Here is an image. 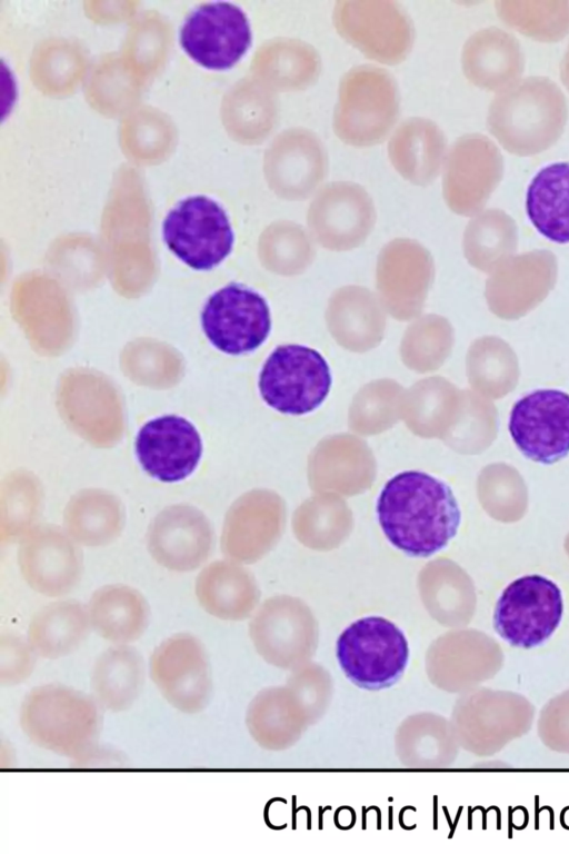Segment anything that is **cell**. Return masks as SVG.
Listing matches in <instances>:
<instances>
[{
    "label": "cell",
    "instance_id": "5b68a950",
    "mask_svg": "<svg viewBox=\"0 0 569 854\" xmlns=\"http://www.w3.org/2000/svg\"><path fill=\"white\" fill-rule=\"evenodd\" d=\"M399 113V95L386 70L361 66L341 79L333 128L349 145L371 146L382 141Z\"/></svg>",
    "mask_w": 569,
    "mask_h": 854
},
{
    "label": "cell",
    "instance_id": "4dcf8cb0",
    "mask_svg": "<svg viewBox=\"0 0 569 854\" xmlns=\"http://www.w3.org/2000/svg\"><path fill=\"white\" fill-rule=\"evenodd\" d=\"M500 20L516 31L540 42H557L569 34V0H499Z\"/></svg>",
    "mask_w": 569,
    "mask_h": 854
},
{
    "label": "cell",
    "instance_id": "cb8c5ba5",
    "mask_svg": "<svg viewBox=\"0 0 569 854\" xmlns=\"http://www.w3.org/2000/svg\"><path fill=\"white\" fill-rule=\"evenodd\" d=\"M144 678L141 654L131 645H112L100 653L92 665L91 694L102 709L121 713L138 699Z\"/></svg>",
    "mask_w": 569,
    "mask_h": 854
},
{
    "label": "cell",
    "instance_id": "8fae6325",
    "mask_svg": "<svg viewBox=\"0 0 569 854\" xmlns=\"http://www.w3.org/2000/svg\"><path fill=\"white\" fill-rule=\"evenodd\" d=\"M252 41L244 11L230 2H209L196 8L180 30V44L198 64L211 70L233 67Z\"/></svg>",
    "mask_w": 569,
    "mask_h": 854
},
{
    "label": "cell",
    "instance_id": "52a82bcc",
    "mask_svg": "<svg viewBox=\"0 0 569 854\" xmlns=\"http://www.w3.org/2000/svg\"><path fill=\"white\" fill-rule=\"evenodd\" d=\"M563 614L559 586L538 575L521 576L501 593L493 612L497 634L513 647L542 645L558 628Z\"/></svg>",
    "mask_w": 569,
    "mask_h": 854
},
{
    "label": "cell",
    "instance_id": "d4e9b609",
    "mask_svg": "<svg viewBox=\"0 0 569 854\" xmlns=\"http://www.w3.org/2000/svg\"><path fill=\"white\" fill-rule=\"evenodd\" d=\"M91 630L87 605L58 599L32 615L27 638L38 657L59 659L76 652Z\"/></svg>",
    "mask_w": 569,
    "mask_h": 854
},
{
    "label": "cell",
    "instance_id": "ac0fdd59",
    "mask_svg": "<svg viewBox=\"0 0 569 854\" xmlns=\"http://www.w3.org/2000/svg\"><path fill=\"white\" fill-rule=\"evenodd\" d=\"M136 455L142 469L161 483H178L193 474L203 450L196 426L178 415L147 421L138 431Z\"/></svg>",
    "mask_w": 569,
    "mask_h": 854
},
{
    "label": "cell",
    "instance_id": "7402d4cb",
    "mask_svg": "<svg viewBox=\"0 0 569 854\" xmlns=\"http://www.w3.org/2000/svg\"><path fill=\"white\" fill-rule=\"evenodd\" d=\"M87 609L91 629L112 645H130L149 625L146 597L128 585L109 584L96 589Z\"/></svg>",
    "mask_w": 569,
    "mask_h": 854
},
{
    "label": "cell",
    "instance_id": "9c48e42d",
    "mask_svg": "<svg viewBox=\"0 0 569 854\" xmlns=\"http://www.w3.org/2000/svg\"><path fill=\"white\" fill-rule=\"evenodd\" d=\"M149 676L167 703L183 714L206 708L212 689L209 656L191 633L163 639L149 658Z\"/></svg>",
    "mask_w": 569,
    "mask_h": 854
},
{
    "label": "cell",
    "instance_id": "e575fe53",
    "mask_svg": "<svg viewBox=\"0 0 569 854\" xmlns=\"http://www.w3.org/2000/svg\"><path fill=\"white\" fill-rule=\"evenodd\" d=\"M560 78L563 86L569 91V44L560 62Z\"/></svg>",
    "mask_w": 569,
    "mask_h": 854
},
{
    "label": "cell",
    "instance_id": "5bb4252c",
    "mask_svg": "<svg viewBox=\"0 0 569 854\" xmlns=\"http://www.w3.org/2000/svg\"><path fill=\"white\" fill-rule=\"evenodd\" d=\"M17 558L27 585L47 597L68 595L82 577L81 549L57 525H36L20 539Z\"/></svg>",
    "mask_w": 569,
    "mask_h": 854
},
{
    "label": "cell",
    "instance_id": "836d02e7",
    "mask_svg": "<svg viewBox=\"0 0 569 854\" xmlns=\"http://www.w3.org/2000/svg\"><path fill=\"white\" fill-rule=\"evenodd\" d=\"M38 655L27 637L7 630L0 634V684L12 687L26 682L33 673Z\"/></svg>",
    "mask_w": 569,
    "mask_h": 854
},
{
    "label": "cell",
    "instance_id": "277c9868",
    "mask_svg": "<svg viewBox=\"0 0 569 854\" xmlns=\"http://www.w3.org/2000/svg\"><path fill=\"white\" fill-rule=\"evenodd\" d=\"M340 668L356 686L379 691L396 684L409 662L403 632L381 616H366L351 623L337 640Z\"/></svg>",
    "mask_w": 569,
    "mask_h": 854
},
{
    "label": "cell",
    "instance_id": "484cf974",
    "mask_svg": "<svg viewBox=\"0 0 569 854\" xmlns=\"http://www.w3.org/2000/svg\"><path fill=\"white\" fill-rule=\"evenodd\" d=\"M447 141L431 120L410 118L395 131L389 157L397 171L416 185H428L438 176L445 160Z\"/></svg>",
    "mask_w": 569,
    "mask_h": 854
},
{
    "label": "cell",
    "instance_id": "6da1fadb",
    "mask_svg": "<svg viewBox=\"0 0 569 854\" xmlns=\"http://www.w3.org/2000/svg\"><path fill=\"white\" fill-rule=\"evenodd\" d=\"M376 510L388 540L413 557H428L443 549L461 522L451 487L420 470L391 477L380 491Z\"/></svg>",
    "mask_w": 569,
    "mask_h": 854
},
{
    "label": "cell",
    "instance_id": "d6986e66",
    "mask_svg": "<svg viewBox=\"0 0 569 854\" xmlns=\"http://www.w3.org/2000/svg\"><path fill=\"white\" fill-rule=\"evenodd\" d=\"M264 171L276 195L289 200L306 199L327 175L326 148L308 129H287L268 148Z\"/></svg>",
    "mask_w": 569,
    "mask_h": 854
},
{
    "label": "cell",
    "instance_id": "8992f818",
    "mask_svg": "<svg viewBox=\"0 0 569 854\" xmlns=\"http://www.w3.org/2000/svg\"><path fill=\"white\" fill-rule=\"evenodd\" d=\"M332 384L323 356L307 346L281 345L266 359L258 387L263 401L287 415H305L327 398Z\"/></svg>",
    "mask_w": 569,
    "mask_h": 854
},
{
    "label": "cell",
    "instance_id": "30bf717a",
    "mask_svg": "<svg viewBox=\"0 0 569 854\" xmlns=\"http://www.w3.org/2000/svg\"><path fill=\"white\" fill-rule=\"evenodd\" d=\"M201 326L218 350L234 356L251 352L270 334V308L258 291L232 282L208 298L201 312Z\"/></svg>",
    "mask_w": 569,
    "mask_h": 854
},
{
    "label": "cell",
    "instance_id": "7a4b0ae2",
    "mask_svg": "<svg viewBox=\"0 0 569 854\" xmlns=\"http://www.w3.org/2000/svg\"><path fill=\"white\" fill-rule=\"evenodd\" d=\"M567 119L566 96L558 85L548 77L531 76L495 96L487 128L508 152L529 157L553 146Z\"/></svg>",
    "mask_w": 569,
    "mask_h": 854
},
{
    "label": "cell",
    "instance_id": "ba28073f",
    "mask_svg": "<svg viewBox=\"0 0 569 854\" xmlns=\"http://www.w3.org/2000/svg\"><path fill=\"white\" fill-rule=\"evenodd\" d=\"M162 232L167 247L196 270L217 267L229 256L234 242L226 210L202 195L179 201L166 216Z\"/></svg>",
    "mask_w": 569,
    "mask_h": 854
},
{
    "label": "cell",
    "instance_id": "4316f807",
    "mask_svg": "<svg viewBox=\"0 0 569 854\" xmlns=\"http://www.w3.org/2000/svg\"><path fill=\"white\" fill-rule=\"evenodd\" d=\"M526 211L543 237L569 242V161L550 163L535 175L526 193Z\"/></svg>",
    "mask_w": 569,
    "mask_h": 854
},
{
    "label": "cell",
    "instance_id": "83f0119b",
    "mask_svg": "<svg viewBox=\"0 0 569 854\" xmlns=\"http://www.w3.org/2000/svg\"><path fill=\"white\" fill-rule=\"evenodd\" d=\"M518 248V226L506 211L497 208L479 212L466 227L463 251L475 268L491 272Z\"/></svg>",
    "mask_w": 569,
    "mask_h": 854
},
{
    "label": "cell",
    "instance_id": "2e32d148",
    "mask_svg": "<svg viewBox=\"0 0 569 854\" xmlns=\"http://www.w3.org/2000/svg\"><path fill=\"white\" fill-rule=\"evenodd\" d=\"M335 23L346 40L383 63H398L411 47V23L395 2H338Z\"/></svg>",
    "mask_w": 569,
    "mask_h": 854
},
{
    "label": "cell",
    "instance_id": "f546056e",
    "mask_svg": "<svg viewBox=\"0 0 569 854\" xmlns=\"http://www.w3.org/2000/svg\"><path fill=\"white\" fill-rule=\"evenodd\" d=\"M467 375L475 388L501 397L517 386L519 361L512 347L502 338L485 336L476 339L468 350Z\"/></svg>",
    "mask_w": 569,
    "mask_h": 854
},
{
    "label": "cell",
    "instance_id": "3957f363",
    "mask_svg": "<svg viewBox=\"0 0 569 854\" xmlns=\"http://www.w3.org/2000/svg\"><path fill=\"white\" fill-rule=\"evenodd\" d=\"M19 724L29 741L42 749L83 761L98 746L101 707L82 691L63 684H42L22 699Z\"/></svg>",
    "mask_w": 569,
    "mask_h": 854
},
{
    "label": "cell",
    "instance_id": "4fadbf2b",
    "mask_svg": "<svg viewBox=\"0 0 569 854\" xmlns=\"http://www.w3.org/2000/svg\"><path fill=\"white\" fill-rule=\"evenodd\" d=\"M509 433L529 459L555 464L569 454V394L537 389L518 399L510 411Z\"/></svg>",
    "mask_w": 569,
    "mask_h": 854
},
{
    "label": "cell",
    "instance_id": "44dd1931",
    "mask_svg": "<svg viewBox=\"0 0 569 854\" xmlns=\"http://www.w3.org/2000/svg\"><path fill=\"white\" fill-rule=\"evenodd\" d=\"M525 64L519 40L498 27L478 30L462 48V71L483 90L501 92L512 87L520 81Z\"/></svg>",
    "mask_w": 569,
    "mask_h": 854
},
{
    "label": "cell",
    "instance_id": "e0dca14e",
    "mask_svg": "<svg viewBox=\"0 0 569 854\" xmlns=\"http://www.w3.org/2000/svg\"><path fill=\"white\" fill-rule=\"evenodd\" d=\"M146 543L159 566L174 573H189L208 560L213 530L209 518L199 508L179 503L164 507L154 516Z\"/></svg>",
    "mask_w": 569,
    "mask_h": 854
},
{
    "label": "cell",
    "instance_id": "ffe728a7",
    "mask_svg": "<svg viewBox=\"0 0 569 854\" xmlns=\"http://www.w3.org/2000/svg\"><path fill=\"white\" fill-rule=\"evenodd\" d=\"M308 220L323 246L347 249L360 244L370 232L375 222V207L361 186L336 181L326 185L317 193Z\"/></svg>",
    "mask_w": 569,
    "mask_h": 854
},
{
    "label": "cell",
    "instance_id": "f1b7e54d",
    "mask_svg": "<svg viewBox=\"0 0 569 854\" xmlns=\"http://www.w3.org/2000/svg\"><path fill=\"white\" fill-rule=\"evenodd\" d=\"M43 505V487L29 470L8 473L0 486V538L21 539L37 524Z\"/></svg>",
    "mask_w": 569,
    "mask_h": 854
},
{
    "label": "cell",
    "instance_id": "d6a6232c",
    "mask_svg": "<svg viewBox=\"0 0 569 854\" xmlns=\"http://www.w3.org/2000/svg\"><path fill=\"white\" fill-rule=\"evenodd\" d=\"M269 81L277 91L302 90L313 85L320 73V58L310 44L288 38H277L268 47Z\"/></svg>",
    "mask_w": 569,
    "mask_h": 854
},
{
    "label": "cell",
    "instance_id": "7c38bea8",
    "mask_svg": "<svg viewBox=\"0 0 569 854\" xmlns=\"http://www.w3.org/2000/svg\"><path fill=\"white\" fill-rule=\"evenodd\" d=\"M503 157L492 140L468 133L453 143L445 165L443 197L461 216L477 215L503 177Z\"/></svg>",
    "mask_w": 569,
    "mask_h": 854
},
{
    "label": "cell",
    "instance_id": "1f68e13d",
    "mask_svg": "<svg viewBox=\"0 0 569 854\" xmlns=\"http://www.w3.org/2000/svg\"><path fill=\"white\" fill-rule=\"evenodd\" d=\"M194 594L201 608L220 619L238 618L246 612L244 582L230 565L214 562L197 576Z\"/></svg>",
    "mask_w": 569,
    "mask_h": 854
},
{
    "label": "cell",
    "instance_id": "9a60e30c",
    "mask_svg": "<svg viewBox=\"0 0 569 854\" xmlns=\"http://www.w3.org/2000/svg\"><path fill=\"white\" fill-rule=\"evenodd\" d=\"M557 275V257L549 250L513 255L501 261L486 281L488 307L501 319H519L547 298Z\"/></svg>",
    "mask_w": 569,
    "mask_h": 854
},
{
    "label": "cell",
    "instance_id": "603a6c76",
    "mask_svg": "<svg viewBox=\"0 0 569 854\" xmlns=\"http://www.w3.org/2000/svg\"><path fill=\"white\" fill-rule=\"evenodd\" d=\"M126 512L121 499L101 488H84L73 494L63 509L69 536L86 547L110 545L121 535Z\"/></svg>",
    "mask_w": 569,
    "mask_h": 854
}]
</instances>
